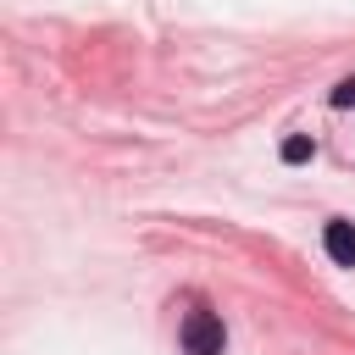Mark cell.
<instances>
[{"label": "cell", "mask_w": 355, "mask_h": 355, "mask_svg": "<svg viewBox=\"0 0 355 355\" xmlns=\"http://www.w3.org/2000/svg\"><path fill=\"white\" fill-rule=\"evenodd\" d=\"M222 344H227L222 316H211V311H189L183 316V349L189 355H222Z\"/></svg>", "instance_id": "6da1fadb"}, {"label": "cell", "mask_w": 355, "mask_h": 355, "mask_svg": "<svg viewBox=\"0 0 355 355\" xmlns=\"http://www.w3.org/2000/svg\"><path fill=\"white\" fill-rule=\"evenodd\" d=\"M322 244H327V255H333L338 266H355V222L333 216V222H327V233H322Z\"/></svg>", "instance_id": "7a4b0ae2"}, {"label": "cell", "mask_w": 355, "mask_h": 355, "mask_svg": "<svg viewBox=\"0 0 355 355\" xmlns=\"http://www.w3.org/2000/svg\"><path fill=\"white\" fill-rule=\"evenodd\" d=\"M311 155H316V144H311L305 133H294V139H283V161H288V166H300V161H311Z\"/></svg>", "instance_id": "3957f363"}, {"label": "cell", "mask_w": 355, "mask_h": 355, "mask_svg": "<svg viewBox=\"0 0 355 355\" xmlns=\"http://www.w3.org/2000/svg\"><path fill=\"white\" fill-rule=\"evenodd\" d=\"M333 105H355V78H344V83L333 89Z\"/></svg>", "instance_id": "277c9868"}]
</instances>
